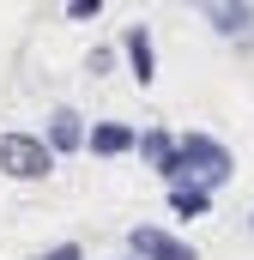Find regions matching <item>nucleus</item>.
<instances>
[{
	"mask_svg": "<svg viewBox=\"0 0 254 260\" xmlns=\"http://www.w3.org/2000/svg\"><path fill=\"white\" fill-rule=\"evenodd\" d=\"M176 157H182V182H200L206 194L236 170L230 145H224V139H212V133H182V139H176Z\"/></svg>",
	"mask_w": 254,
	"mask_h": 260,
	"instance_id": "f257e3e1",
	"label": "nucleus"
},
{
	"mask_svg": "<svg viewBox=\"0 0 254 260\" xmlns=\"http://www.w3.org/2000/svg\"><path fill=\"white\" fill-rule=\"evenodd\" d=\"M0 170L12 182H43L55 170V151L43 145V133H0Z\"/></svg>",
	"mask_w": 254,
	"mask_h": 260,
	"instance_id": "f03ea898",
	"label": "nucleus"
},
{
	"mask_svg": "<svg viewBox=\"0 0 254 260\" xmlns=\"http://www.w3.org/2000/svg\"><path fill=\"white\" fill-rule=\"evenodd\" d=\"M127 248H133V260H200L182 236H170V230H157V224L127 230Z\"/></svg>",
	"mask_w": 254,
	"mask_h": 260,
	"instance_id": "7ed1b4c3",
	"label": "nucleus"
},
{
	"mask_svg": "<svg viewBox=\"0 0 254 260\" xmlns=\"http://www.w3.org/2000/svg\"><path fill=\"white\" fill-rule=\"evenodd\" d=\"M206 18H212V30H218L224 43H236V49H254V6L212 0V6H206Z\"/></svg>",
	"mask_w": 254,
	"mask_h": 260,
	"instance_id": "20e7f679",
	"label": "nucleus"
},
{
	"mask_svg": "<svg viewBox=\"0 0 254 260\" xmlns=\"http://www.w3.org/2000/svg\"><path fill=\"white\" fill-rule=\"evenodd\" d=\"M139 157H145V164H151V170H157V176H164L170 188L182 182V157H176V133H164V127H145V133H139Z\"/></svg>",
	"mask_w": 254,
	"mask_h": 260,
	"instance_id": "39448f33",
	"label": "nucleus"
},
{
	"mask_svg": "<svg viewBox=\"0 0 254 260\" xmlns=\"http://www.w3.org/2000/svg\"><path fill=\"white\" fill-rule=\"evenodd\" d=\"M121 55H127V67H133L139 85L157 79V49H151V30H145V24H127L121 30Z\"/></svg>",
	"mask_w": 254,
	"mask_h": 260,
	"instance_id": "423d86ee",
	"label": "nucleus"
},
{
	"mask_svg": "<svg viewBox=\"0 0 254 260\" xmlns=\"http://www.w3.org/2000/svg\"><path fill=\"white\" fill-rule=\"evenodd\" d=\"M43 145H49L55 157H67V151H79V145H85V115L61 103V109L49 115V139H43Z\"/></svg>",
	"mask_w": 254,
	"mask_h": 260,
	"instance_id": "0eeeda50",
	"label": "nucleus"
},
{
	"mask_svg": "<svg viewBox=\"0 0 254 260\" xmlns=\"http://www.w3.org/2000/svg\"><path fill=\"white\" fill-rule=\"evenodd\" d=\"M85 145H91V157H121L139 145V133L127 127V121H97V127L85 133Z\"/></svg>",
	"mask_w": 254,
	"mask_h": 260,
	"instance_id": "6e6552de",
	"label": "nucleus"
},
{
	"mask_svg": "<svg viewBox=\"0 0 254 260\" xmlns=\"http://www.w3.org/2000/svg\"><path fill=\"white\" fill-rule=\"evenodd\" d=\"M170 212H176V218H206V212H212V194H206L200 182H176V188H170Z\"/></svg>",
	"mask_w": 254,
	"mask_h": 260,
	"instance_id": "1a4fd4ad",
	"label": "nucleus"
},
{
	"mask_svg": "<svg viewBox=\"0 0 254 260\" xmlns=\"http://www.w3.org/2000/svg\"><path fill=\"white\" fill-rule=\"evenodd\" d=\"M37 260H85V248L79 242H55V248H43Z\"/></svg>",
	"mask_w": 254,
	"mask_h": 260,
	"instance_id": "9d476101",
	"label": "nucleus"
},
{
	"mask_svg": "<svg viewBox=\"0 0 254 260\" xmlns=\"http://www.w3.org/2000/svg\"><path fill=\"white\" fill-rule=\"evenodd\" d=\"M97 12H103V0H67V18H79V24L97 18Z\"/></svg>",
	"mask_w": 254,
	"mask_h": 260,
	"instance_id": "9b49d317",
	"label": "nucleus"
},
{
	"mask_svg": "<svg viewBox=\"0 0 254 260\" xmlns=\"http://www.w3.org/2000/svg\"><path fill=\"white\" fill-rule=\"evenodd\" d=\"M115 67V49H91V73H109Z\"/></svg>",
	"mask_w": 254,
	"mask_h": 260,
	"instance_id": "f8f14e48",
	"label": "nucleus"
},
{
	"mask_svg": "<svg viewBox=\"0 0 254 260\" xmlns=\"http://www.w3.org/2000/svg\"><path fill=\"white\" fill-rule=\"evenodd\" d=\"M121 260H133V254H121Z\"/></svg>",
	"mask_w": 254,
	"mask_h": 260,
	"instance_id": "ddd939ff",
	"label": "nucleus"
},
{
	"mask_svg": "<svg viewBox=\"0 0 254 260\" xmlns=\"http://www.w3.org/2000/svg\"><path fill=\"white\" fill-rule=\"evenodd\" d=\"M248 224H254V218H248Z\"/></svg>",
	"mask_w": 254,
	"mask_h": 260,
	"instance_id": "4468645a",
	"label": "nucleus"
}]
</instances>
